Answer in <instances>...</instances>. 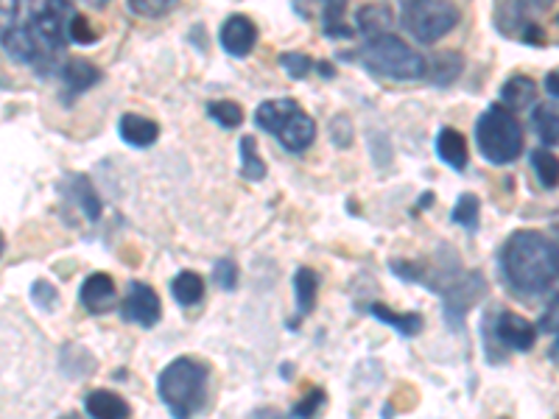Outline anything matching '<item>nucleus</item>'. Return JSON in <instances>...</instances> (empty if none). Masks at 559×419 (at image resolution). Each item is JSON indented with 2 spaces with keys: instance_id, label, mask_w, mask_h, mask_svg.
<instances>
[{
  "instance_id": "1",
  "label": "nucleus",
  "mask_w": 559,
  "mask_h": 419,
  "mask_svg": "<svg viewBox=\"0 0 559 419\" xmlns=\"http://www.w3.org/2000/svg\"><path fill=\"white\" fill-rule=\"evenodd\" d=\"M73 14L70 0H0L3 51L48 76L62 64Z\"/></svg>"
},
{
  "instance_id": "2",
  "label": "nucleus",
  "mask_w": 559,
  "mask_h": 419,
  "mask_svg": "<svg viewBox=\"0 0 559 419\" xmlns=\"http://www.w3.org/2000/svg\"><path fill=\"white\" fill-rule=\"evenodd\" d=\"M501 268L512 291L521 297H537L559 277V249L543 232L518 229L503 243Z\"/></svg>"
},
{
  "instance_id": "3",
  "label": "nucleus",
  "mask_w": 559,
  "mask_h": 419,
  "mask_svg": "<svg viewBox=\"0 0 559 419\" xmlns=\"http://www.w3.org/2000/svg\"><path fill=\"white\" fill-rule=\"evenodd\" d=\"M210 369L197 358H177L159 372V400L177 419L193 417L207 400Z\"/></svg>"
},
{
  "instance_id": "4",
  "label": "nucleus",
  "mask_w": 559,
  "mask_h": 419,
  "mask_svg": "<svg viewBox=\"0 0 559 419\" xmlns=\"http://www.w3.org/2000/svg\"><path fill=\"white\" fill-rule=\"evenodd\" d=\"M254 123L280 140V146L288 152H306L317 140V123L308 112L299 109L294 98H272L254 109Z\"/></svg>"
},
{
  "instance_id": "5",
  "label": "nucleus",
  "mask_w": 559,
  "mask_h": 419,
  "mask_svg": "<svg viewBox=\"0 0 559 419\" xmlns=\"http://www.w3.org/2000/svg\"><path fill=\"white\" fill-rule=\"evenodd\" d=\"M478 152L492 166H509L523 152V129L512 109L492 104L476 121Z\"/></svg>"
},
{
  "instance_id": "6",
  "label": "nucleus",
  "mask_w": 559,
  "mask_h": 419,
  "mask_svg": "<svg viewBox=\"0 0 559 419\" xmlns=\"http://www.w3.org/2000/svg\"><path fill=\"white\" fill-rule=\"evenodd\" d=\"M361 62L369 73L383 79H397V82H414L428 73V62L414 51L412 45L403 43L401 37H394L392 32L372 37L361 48Z\"/></svg>"
},
{
  "instance_id": "7",
  "label": "nucleus",
  "mask_w": 559,
  "mask_h": 419,
  "mask_svg": "<svg viewBox=\"0 0 559 419\" xmlns=\"http://www.w3.org/2000/svg\"><path fill=\"white\" fill-rule=\"evenodd\" d=\"M403 28L417 43L431 45L459 26V9L448 0H401Z\"/></svg>"
},
{
  "instance_id": "8",
  "label": "nucleus",
  "mask_w": 559,
  "mask_h": 419,
  "mask_svg": "<svg viewBox=\"0 0 559 419\" xmlns=\"http://www.w3.org/2000/svg\"><path fill=\"white\" fill-rule=\"evenodd\" d=\"M537 331L528 319L518 313H496L484 322V342H487V356L492 358V349H515V352H528L537 342Z\"/></svg>"
},
{
  "instance_id": "9",
  "label": "nucleus",
  "mask_w": 559,
  "mask_h": 419,
  "mask_svg": "<svg viewBox=\"0 0 559 419\" xmlns=\"http://www.w3.org/2000/svg\"><path fill=\"white\" fill-rule=\"evenodd\" d=\"M487 294V279L481 277V272H459L453 277L451 286L445 291L439 294L442 302H445V319L451 324L453 331H459L464 324V316L471 311L473 306H478V299Z\"/></svg>"
},
{
  "instance_id": "10",
  "label": "nucleus",
  "mask_w": 559,
  "mask_h": 419,
  "mask_svg": "<svg viewBox=\"0 0 559 419\" xmlns=\"http://www.w3.org/2000/svg\"><path fill=\"white\" fill-rule=\"evenodd\" d=\"M121 319L123 322L140 324V327H154L163 319V306H159L157 291L152 286H146V283L134 279L121 302Z\"/></svg>"
},
{
  "instance_id": "11",
  "label": "nucleus",
  "mask_w": 559,
  "mask_h": 419,
  "mask_svg": "<svg viewBox=\"0 0 559 419\" xmlns=\"http://www.w3.org/2000/svg\"><path fill=\"white\" fill-rule=\"evenodd\" d=\"M294 9L299 12V17L319 14V20H322V32L328 34V37L333 39L353 37V28H349L347 20H344L347 0H294Z\"/></svg>"
},
{
  "instance_id": "12",
  "label": "nucleus",
  "mask_w": 559,
  "mask_h": 419,
  "mask_svg": "<svg viewBox=\"0 0 559 419\" xmlns=\"http://www.w3.org/2000/svg\"><path fill=\"white\" fill-rule=\"evenodd\" d=\"M218 39H222V48L229 53V57L243 59L254 51V43H258V26H254L249 17H243V14H233V17L224 20Z\"/></svg>"
},
{
  "instance_id": "13",
  "label": "nucleus",
  "mask_w": 559,
  "mask_h": 419,
  "mask_svg": "<svg viewBox=\"0 0 559 419\" xmlns=\"http://www.w3.org/2000/svg\"><path fill=\"white\" fill-rule=\"evenodd\" d=\"M79 302L84 306V311L90 313H107L109 308L118 302V288H115V279L107 272L90 274L87 279L79 288Z\"/></svg>"
},
{
  "instance_id": "14",
  "label": "nucleus",
  "mask_w": 559,
  "mask_h": 419,
  "mask_svg": "<svg viewBox=\"0 0 559 419\" xmlns=\"http://www.w3.org/2000/svg\"><path fill=\"white\" fill-rule=\"evenodd\" d=\"M59 79L64 84V98H76L82 93H87L90 87H96L102 82V70L96 64H90L87 59H70L59 70Z\"/></svg>"
},
{
  "instance_id": "15",
  "label": "nucleus",
  "mask_w": 559,
  "mask_h": 419,
  "mask_svg": "<svg viewBox=\"0 0 559 419\" xmlns=\"http://www.w3.org/2000/svg\"><path fill=\"white\" fill-rule=\"evenodd\" d=\"M62 191L87 216V222H98L102 218V199H98L96 188L90 184L87 177H68L62 184Z\"/></svg>"
},
{
  "instance_id": "16",
  "label": "nucleus",
  "mask_w": 559,
  "mask_h": 419,
  "mask_svg": "<svg viewBox=\"0 0 559 419\" xmlns=\"http://www.w3.org/2000/svg\"><path fill=\"white\" fill-rule=\"evenodd\" d=\"M118 132H121L123 143H129L132 148H146L152 143H157L159 127L152 121V118H143V115L127 112L118 123Z\"/></svg>"
},
{
  "instance_id": "17",
  "label": "nucleus",
  "mask_w": 559,
  "mask_h": 419,
  "mask_svg": "<svg viewBox=\"0 0 559 419\" xmlns=\"http://www.w3.org/2000/svg\"><path fill=\"white\" fill-rule=\"evenodd\" d=\"M84 411H87L90 417H98V419H123L132 414V408H129V403L123 400V397H118L115 392L98 388V392L87 394Z\"/></svg>"
},
{
  "instance_id": "18",
  "label": "nucleus",
  "mask_w": 559,
  "mask_h": 419,
  "mask_svg": "<svg viewBox=\"0 0 559 419\" xmlns=\"http://www.w3.org/2000/svg\"><path fill=\"white\" fill-rule=\"evenodd\" d=\"M437 154L453 171H464L467 168V140L456 129L445 127L437 134Z\"/></svg>"
},
{
  "instance_id": "19",
  "label": "nucleus",
  "mask_w": 559,
  "mask_h": 419,
  "mask_svg": "<svg viewBox=\"0 0 559 419\" xmlns=\"http://www.w3.org/2000/svg\"><path fill=\"white\" fill-rule=\"evenodd\" d=\"M367 313L369 316H376L378 322L394 327L401 336H417V333L423 331V316H419V313H397L392 311V308L383 306V302H372V306H367Z\"/></svg>"
},
{
  "instance_id": "20",
  "label": "nucleus",
  "mask_w": 559,
  "mask_h": 419,
  "mask_svg": "<svg viewBox=\"0 0 559 419\" xmlns=\"http://www.w3.org/2000/svg\"><path fill=\"white\" fill-rule=\"evenodd\" d=\"M294 297H297V316H308L317 308L319 274L313 268H297V274H294Z\"/></svg>"
},
{
  "instance_id": "21",
  "label": "nucleus",
  "mask_w": 559,
  "mask_h": 419,
  "mask_svg": "<svg viewBox=\"0 0 559 419\" xmlns=\"http://www.w3.org/2000/svg\"><path fill=\"white\" fill-rule=\"evenodd\" d=\"M532 127L543 146L559 143V104H537L532 112Z\"/></svg>"
},
{
  "instance_id": "22",
  "label": "nucleus",
  "mask_w": 559,
  "mask_h": 419,
  "mask_svg": "<svg viewBox=\"0 0 559 419\" xmlns=\"http://www.w3.org/2000/svg\"><path fill=\"white\" fill-rule=\"evenodd\" d=\"M358 32L364 37H381V34L392 32V12L381 3H369V7L358 9Z\"/></svg>"
},
{
  "instance_id": "23",
  "label": "nucleus",
  "mask_w": 559,
  "mask_h": 419,
  "mask_svg": "<svg viewBox=\"0 0 559 419\" xmlns=\"http://www.w3.org/2000/svg\"><path fill=\"white\" fill-rule=\"evenodd\" d=\"M171 294L182 308H191L204 299V279L197 272H179L171 279Z\"/></svg>"
},
{
  "instance_id": "24",
  "label": "nucleus",
  "mask_w": 559,
  "mask_h": 419,
  "mask_svg": "<svg viewBox=\"0 0 559 419\" xmlns=\"http://www.w3.org/2000/svg\"><path fill=\"white\" fill-rule=\"evenodd\" d=\"M464 62H462V53L456 51H445L439 53V57H433L431 68H428L426 76L431 79V84H437V87H448V84H453L459 79V73H462Z\"/></svg>"
},
{
  "instance_id": "25",
  "label": "nucleus",
  "mask_w": 559,
  "mask_h": 419,
  "mask_svg": "<svg viewBox=\"0 0 559 419\" xmlns=\"http://www.w3.org/2000/svg\"><path fill=\"white\" fill-rule=\"evenodd\" d=\"M537 98V87L528 76H512L501 87V104L509 109H523L528 104H534Z\"/></svg>"
},
{
  "instance_id": "26",
  "label": "nucleus",
  "mask_w": 559,
  "mask_h": 419,
  "mask_svg": "<svg viewBox=\"0 0 559 419\" xmlns=\"http://www.w3.org/2000/svg\"><path fill=\"white\" fill-rule=\"evenodd\" d=\"M532 171L540 179L543 188H557L559 184V157L548 148H534L532 152Z\"/></svg>"
},
{
  "instance_id": "27",
  "label": "nucleus",
  "mask_w": 559,
  "mask_h": 419,
  "mask_svg": "<svg viewBox=\"0 0 559 419\" xmlns=\"http://www.w3.org/2000/svg\"><path fill=\"white\" fill-rule=\"evenodd\" d=\"M241 177L249 179V182H261V179H266V163H263L261 154H258L252 134H243L241 137Z\"/></svg>"
},
{
  "instance_id": "28",
  "label": "nucleus",
  "mask_w": 559,
  "mask_h": 419,
  "mask_svg": "<svg viewBox=\"0 0 559 419\" xmlns=\"http://www.w3.org/2000/svg\"><path fill=\"white\" fill-rule=\"evenodd\" d=\"M478 216H481V202H478L476 193H462L459 202L453 204V224L464 227L467 232H476Z\"/></svg>"
},
{
  "instance_id": "29",
  "label": "nucleus",
  "mask_w": 559,
  "mask_h": 419,
  "mask_svg": "<svg viewBox=\"0 0 559 419\" xmlns=\"http://www.w3.org/2000/svg\"><path fill=\"white\" fill-rule=\"evenodd\" d=\"M207 115L224 129H238L243 121V109L236 101H210Z\"/></svg>"
},
{
  "instance_id": "30",
  "label": "nucleus",
  "mask_w": 559,
  "mask_h": 419,
  "mask_svg": "<svg viewBox=\"0 0 559 419\" xmlns=\"http://www.w3.org/2000/svg\"><path fill=\"white\" fill-rule=\"evenodd\" d=\"M177 3L179 0H129V7H132L134 14H140V17H152V20L168 14Z\"/></svg>"
},
{
  "instance_id": "31",
  "label": "nucleus",
  "mask_w": 559,
  "mask_h": 419,
  "mask_svg": "<svg viewBox=\"0 0 559 419\" xmlns=\"http://www.w3.org/2000/svg\"><path fill=\"white\" fill-rule=\"evenodd\" d=\"M213 279H216L218 288H224V291H236L238 266L229 261V258H222V261H216V266H213Z\"/></svg>"
},
{
  "instance_id": "32",
  "label": "nucleus",
  "mask_w": 559,
  "mask_h": 419,
  "mask_svg": "<svg viewBox=\"0 0 559 419\" xmlns=\"http://www.w3.org/2000/svg\"><path fill=\"white\" fill-rule=\"evenodd\" d=\"M280 64L286 68V73L292 79H306L313 70V62L306 53H280Z\"/></svg>"
},
{
  "instance_id": "33",
  "label": "nucleus",
  "mask_w": 559,
  "mask_h": 419,
  "mask_svg": "<svg viewBox=\"0 0 559 419\" xmlns=\"http://www.w3.org/2000/svg\"><path fill=\"white\" fill-rule=\"evenodd\" d=\"M32 299H34V306H39L43 311H51V308L59 302V294L48 279H37V283L32 286Z\"/></svg>"
},
{
  "instance_id": "34",
  "label": "nucleus",
  "mask_w": 559,
  "mask_h": 419,
  "mask_svg": "<svg viewBox=\"0 0 559 419\" xmlns=\"http://www.w3.org/2000/svg\"><path fill=\"white\" fill-rule=\"evenodd\" d=\"M96 39H98V34L90 28L87 17H84V14H73V23H70V43L93 45Z\"/></svg>"
},
{
  "instance_id": "35",
  "label": "nucleus",
  "mask_w": 559,
  "mask_h": 419,
  "mask_svg": "<svg viewBox=\"0 0 559 419\" xmlns=\"http://www.w3.org/2000/svg\"><path fill=\"white\" fill-rule=\"evenodd\" d=\"M322 406H324V392L322 388H313L306 400H299L297 406L292 408V417H313Z\"/></svg>"
},
{
  "instance_id": "36",
  "label": "nucleus",
  "mask_w": 559,
  "mask_h": 419,
  "mask_svg": "<svg viewBox=\"0 0 559 419\" xmlns=\"http://www.w3.org/2000/svg\"><path fill=\"white\" fill-rule=\"evenodd\" d=\"M331 134H333V143H336L338 148H347L349 143H353V129H349L347 118H336L331 127Z\"/></svg>"
},
{
  "instance_id": "37",
  "label": "nucleus",
  "mask_w": 559,
  "mask_h": 419,
  "mask_svg": "<svg viewBox=\"0 0 559 419\" xmlns=\"http://www.w3.org/2000/svg\"><path fill=\"white\" fill-rule=\"evenodd\" d=\"M543 333H557L559 331V297L554 299L551 306H548V311L543 313L540 324H537Z\"/></svg>"
},
{
  "instance_id": "38",
  "label": "nucleus",
  "mask_w": 559,
  "mask_h": 419,
  "mask_svg": "<svg viewBox=\"0 0 559 419\" xmlns=\"http://www.w3.org/2000/svg\"><path fill=\"white\" fill-rule=\"evenodd\" d=\"M546 89H548V96L559 98V68L551 70L546 76Z\"/></svg>"
},
{
  "instance_id": "39",
  "label": "nucleus",
  "mask_w": 559,
  "mask_h": 419,
  "mask_svg": "<svg viewBox=\"0 0 559 419\" xmlns=\"http://www.w3.org/2000/svg\"><path fill=\"white\" fill-rule=\"evenodd\" d=\"M532 3H534V7H537V9H548V7H551V3H554V0H532Z\"/></svg>"
},
{
  "instance_id": "40",
  "label": "nucleus",
  "mask_w": 559,
  "mask_h": 419,
  "mask_svg": "<svg viewBox=\"0 0 559 419\" xmlns=\"http://www.w3.org/2000/svg\"><path fill=\"white\" fill-rule=\"evenodd\" d=\"M554 358L559 361V331H557V342H554Z\"/></svg>"
},
{
  "instance_id": "41",
  "label": "nucleus",
  "mask_w": 559,
  "mask_h": 419,
  "mask_svg": "<svg viewBox=\"0 0 559 419\" xmlns=\"http://www.w3.org/2000/svg\"><path fill=\"white\" fill-rule=\"evenodd\" d=\"M554 232H557V249H559V218L554 222Z\"/></svg>"
},
{
  "instance_id": "42",
  "label": "nucleus",
  "mask_w": 559,
  "mask_h": 419,
  "mask_svg": "<svg viewBox=\"0 0 559 419\" xmlns=\"http://www.w3.org/2000/svg\"><path fill=\"white\" fill-rule=\"evenodd\" d=\"M557 23H559V17H557Z\"/></svg>"
}]
</instances>
